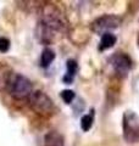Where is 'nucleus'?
<instances>
[{
	"label": "nucleus",
	"instance_id": "nucleus-1",
	"mask_svg": "<svg viewBox=\"0 0 139 146\" xmlns=\"http://www.w3.org/2000/svg\"><path fill=\"white\" fill-rule=\"evenodd\" d=\"M66 28V21L57 7L48 5L44 7L41 18L37 28V35L41 43L49 44L55 39V35L62 33Z\"/></svg>",
	"mask_w": 139,
	"mask_h": 146
},
{
	"label": "nucleus",
	"instance_id": "nucleus-2",
	"mask_svg": "<svg viewBox=\"0 0 139 146\" xmlns=\"http://www.w3.org/2000/svg\"><path fill=\"white\" fill-rule=\"evenodd\" d=\"M7 90L10 95L16 100H25L33 93V84L27 77L12 73L7 79Z\"/></svg>",
	"mask_w": 139,
	"mask_h": 146
},
{
	"label": "nucleus",
	"instance_id": "nucleus-3",
	"mask_svg": "<svg viewBox=\"0 0 139 146\" xmlns=\"http://www.w3.org/2000/svg\"><path fill=\"white\" fill-rule=\"evenodd\" d=\"M28 104L32 111L43 117L51 116L55 111L53 100L41 90H35L31 94V96L28 98Z\"/></svg>",
	"mask_w": 139,
	"mask_h": 146
},
{
	"label": "nucleus",
	"instance_id": "nucleus-4",
	"mask_svg": "<svg viewBox=\"0 0 139 146\" xmlns=\"http://www.w3.org/2000/svg\"><path fill=\"white\" fill-rule=\"evenodd\" d=\"M123 139L128 144L139 143V116L133 111H126L122 117Z\"/></svg>",
	"mask_w": 139,
	"mask_h": 146
},
{
	"label": "nucleus",
	"instance_id": "nucleus-5",
	"mask_svg": "<svg viewBox=\"0 0 139 146\" xmlns=\"http://www.w3.org/2000/svg\"><path fill=\"white\" fill-rule=\"evenodd\" d=\"M122 23V18L116 15H103L94 20L90 25L92 31L96 34L103 35L105 33H110L111 29L118 28Z\"/></svg>",
	"mask_w": 139,
	"mask_h": 146
},
{
	"label": "nucleus",
	"instance_id": "nucleus-6",
	"mask_svg": "<svg viewBox=\"0 0 139 146\" xmlns=\"http://www.w3.org/2000/svg\"><path fill=\"white\" fill-rule=\"evenodd\" d=\"M110 63L114 68L116 76L120 77V78H126L133 66L131 57L123 52H117L112 55L110 58Z\"/></svg>",
	"mask_w": 139,
	"mask_h": 146
},
{
	"label": "nucleus",
	"instance_id": "nucleus-7",
	"mask_svg": "<svg viewBox=\"0 0 139 146\" xmlns=\"http://www.w3.org/2000/svg\"><path fill=\"white\" fill-rule=\"evenodd\" d=\"M44 146H63L62 135L55 130L49 131L44 136Z\"/></svg>",
	"mask_w": 139,
	"mask_h": 146
},
{
	"label": "nucleus",
	"instance_id": "nucleus-8",
	"mask_svg": "<svg viewBox=\"0 0 139 146\" xmlns=\"http://www.w3.org/2000/svg\"><path fill=\"white\" fill-rule=\"evenodd\" d=\"M66 68H67V71H66V74L63 76L62 80H63V83H66V84H71L73 82V78H75L77 71H78L77 61L70 58V60L67 61V63H66Z\"/></svg>",
	"mask_w": 139,
	"mask_h": 146
},
{
	"label": "nucleus",
	"instance_id": "nucleus-9",
	"mask_svg": "<svg viewBox=\"0 0 139 146\" xmlns=\"http://www.w3.org/2000/svg\"><path fill=\"white\" fill-rule=\"evenodd\" d=\"M117 38H116V35L112 34L110 32V33H105L101 35V39H100V43H99V51H105V50H108L110 48H112Z\"/></svg>",
	"mask_w": 139,
	"mask_h": 146
},
{
	"label": "nucleus",
	"instance_id": "nucleus-10",
	"mask_svg": "<svg viewBox=\"0 0 139 146\" xmlns=\"http://www.w3.org/2000/svg\"><path fill=\"white\" fill-rule=\"evenodd\" d=\"M55 60V52L54 50L49 49V48H45L43 51H41V55H40V66L43 68H48L51 62Z\"/></svg>",
	"mask_w": 139,
	"mask_h": 146
},
{
	"label": "nucleus",
	"instance_id": "nucleus-11",
	"mask_svg": "<svg viewBox=\"0 0 139 146\" xmlns=\"http://www.w3.org/2000/svg\"><path fill=\"white\" fill-rule=\"evenodd\" d=\"M93 122H94V113H89V115H84L81 118V128L83 131H88L93 125Z\"/></svg>",
	"mask_w": 139,
	"mask_h": 146
},
{
	"label": "nucleus",
	"instance_id": "nucleus-12",
	"mask_svg": "<svg viewBox=\"0 0 139 146\" xmlns=\"http://www.w3.org/2000/svg\"><path fill=\"white\" fill-rule=\"evenodd\" d=\"M60 96H61V99L65 101V104L70 105V104L73 101V100H75L76 94H75V91H72V90H70V89H66V90H62L61 91Z\"/></svg>",
	"mask_w": 139,
	"mask_h": 146
},
{
	"label": "nucleus",
	"instance_id": "nucleus-13",
	"mask_svg": "<svg viewBox=\"0 0 139 146\" xmlns=\"http://www.w3.org/2000/svg\"><path fill=\"white\" fill-rule=\"evenodd\" d=\"M9 50H10V40L7 38L1 36V38H0V52L5 54L9 51Z\"/></svg>",
	"mask_w": 139,
	"mask_h": 146
},
{
	"label": "nucleus",
	"instance_id": "nucleus-14",
	"mask_svg": "<svg viewBox=\"0 0 139 146\" xmlns=\"http://www.w3.org/2000/svg\"><path fill=\"white\" fill-rule=\"evenodd\" d=\"M137 44H138V46H139V35H138V39H137Z\"/></svg>",
	"mask_w": 139,
	"mask_h": 146
}]
</instances>
